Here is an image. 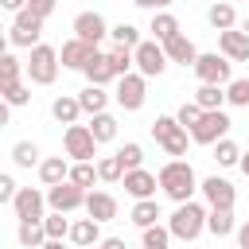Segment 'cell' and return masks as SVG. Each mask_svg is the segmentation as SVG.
I'll return each mask as SVG.
<instances>
[{
    "label": "cell",
    "mask_w": 249,
    "mask_h": 249,
    "mask_svg": "<svg viewBox=\"0 0 249 249\" xmlns=\"http://www.w3.org/2000/svg\"><path fill=\"white\" fill-rule=\"evenodd\" d=\"M160 191L179 206V202H191V195L198 191V179H195V167L187 160H167L160 167Z\"/></svg>",
    "instance_id": "cell-1"
},
{
    "label": "cell",
    "mask_w": 249,
    "mask_h": 249,
    "mask_svg": "<svg viewBox=\"0 0 249 249\" xmlns=\"http://www.w3.org/2000/svg\"><path fill=\"white\" fill-rule=\"evenodd\" d=\"M206 214H210V210H202L195 198H191V202H179V206L171 210V218H167L171 237H179V241H195V237L206 230Z\"/></svg>",
    "instance_id": "cell-2"
},
{
    "label": "cell",
    "mask_w": 249,
    "mask_h": 249,
    "mask_svg": "<svg viewBox=\"0 0 249 249\" xmlns=\"http://www.w3.org/2000/svg\"><path fill=\"white\" fill-rule=\"evenodd\" d=\"M58 66H62L58 51L47 47V43H39V47L31 51V58H27V78H31L35 86H51V82L58 78Z\"/></svg>",
    "instance_id": "cell-3"
},
{
    "label": "cell",
    "mask_w": 249,
    "mask_h": 249,
    "mask_svg": "<svg viewBox=\"0 0 249 249\" xmlns=\"http://www.w3.org/2000/svg\"><path fill=\"white\" fill-rule=\"evenodd\" d=\"M62 148H66V156H70L74 163H93V156H97V136L89 132V124H70V128L62 132Z\"/></svg>",
    "instance_id": "cell-4"
},
{
    "label": "cell",
    "mask_w": 249,
    "mask_h": 249,
    "mask_svg": "<svg viewBox=\"0 0 249 249\" xmlns=\"http://www.w3.org/2000/svg\"><path fill=\"white\" fill-rule=\"evenodd\" d=\"M152 136H156V144L167 152V156H183L187 152V128L175 121V117H156L152 121Z\"/></svg>",
    "instance_id": "cell-5"
},
{
    "label": "cell",
    "mask_w": 249,
    "mask_h": 249,
    "mask_svg": "<svg viewBox=\"0 0 249 249\" xmlns=\"http://www.w3.org/2000/svg\"><path fill=\"white\" fill-rule=\"evenodd\" d=\"M39 35H43V19L27 8V12H19L16 19H12V27H8V43L12 47H27V51H35L39 47Z\"/></svg>",
    "instance_id": "cell-6"
},
{
    "label": "cell",
    "mask_w": 249,
    "mask_h": 249,
    "mask_svg": "<svg viewBox=\"0 0 249 249\" xmlns=\"http://www.w3.org/2000/svg\"><path fill=\"white\" fill-rule=\"evenodd\" d=\"M230 66H233V62H230L226 54L214 51V54H198L195 74H198L202 86H230V82H233V78H230Z\"/></svg>",
    "instance_id": "cell-7"
},
{
    "label": "cell",
    "mask_w": 249,
    "mask_h": 249,
    "mask_svg": "<svg viewBox=\"0 0 249 249\" xmlns=\"http://www.w3.org/2000/svg\"><path fill=\"white\" fill-rule=\"evenodd\" d=\"M117 105L124 109V113H136L140 105H144V97H148V78L144 74H124V78H117Z\"/></svg>",
    "instance_id": "cell-8"
},
{
    "label": "cell",
    "mask_w": 249,
    "mask_h": 249,
    "mask_svg": "<svg viewBox=\"0 0 249 249\" xmlns=\"http://www.w3.org/2000/svg\"><path fill=\"white\" fill-rule=\"evenodd\" d=\"M230 117H226V109H214V113H202V121L191 128V140L195 144H218V140H226V132H230Z\"/></svg>",
    "instance_id": "cell-9"
},
{
    "label": "cell",
    "mask_w": 249,
    "mask_h": 249,
    "mask_svg": "<svg viewBox=\"0 0 249 249\" xmlns=\"http://www.w3.org/2000/svg\"><path fill=\"white\" fill-rule=\"evenodd\" d=\"M163 70H167V51H163V43L144 39V43L136 47V74H144V78H160Z\"/></svg>",
    "instance_id": "cell-10"
},
{
    "label": "cell",
    "mask_w": 249,
    "mask_h": 249,
    "mask_svg": "<svg viewBox=\"0 0 249 249\" xmlns=\"http://www.w3.org/2000/svg\"><path fill=\"white\" fill-rule=\"evenodd\" d=\"M86 195H89V191H82V187H74V183L66 179V183H58V187H47V206H51L54 214H70V210L86 206Z\"/></svg>",
    "instance_id": "cell-11"
},
{
    "label": "cell",
    "mask_w": 249,
    "mask_h": 249,
    "mask_svg": "<svg viewBox=\"0 0 249 249\" xmlns=\"http://www.w3.org/2000/svg\"><path fill=\"white\" fill-rule=\"evenodd\" d=\"M198 191L206 195L210 210H233L237 191H233V183H230V179H222V175H206V179L198 183Z\"/></svg>",
    "instance_id": "cell-12"
},
{
    "label": "cell",
    "mask_w": 249,
    "mask_h": 249,
    "mask_svg": "<svg viewBox=\"0 0 249 249\" xmlns=\"http://www.w3.org/2000/svg\"><path fill=\"white\" fill-rule=\"evenodd\" d=\"M43 206H47V195L35 191V187H19V195H16V202H12V210H16L19 222H43V218H47Z\"/></svg>",
    "instance_id": "cell-13"
},
{
    "label": "cell",
    "mask_w": 249,
    "mask_h": 249,
    "mask_svg": "<svg viewBox=\"0 0 249 249\" xmlns=\"http://www.w3.org/2000/svg\"><path fill=\"white\" fill-rule=\"evenodd\" d=\"M109 31H113V27L105 23V16H101V12H78V16H74V39H86V43H93V47H97Z\"/></svg>",
    "instance_id": "cell-14"
},
{
    "label": "cell",
    "mask_w": 249,
    "mask_h": 249,
    "mask_svg": "<svg viewBox=\"0 0 249 249\" xmlns=\"http://www.w3.org/2000/svg\"><path fill=\"white\" fill-rule=\"evenodd\" d=\"M93 54H97V47L86 43V39H66L62 51H58V58H62L66 70H86V62H89Z\"/></svg>",
    "instance_id": "cell-15"
},
{
    "label": "cell",
    "mask_w": 249,
    "mask_h": 249,
    "mask_svg": "<svg viewBox=\"0 0 249 249\" xmlns=\"http://www.w3.org/2000/svg\"><path fill=\"white\" fill-rule=\"evenodd\" d=\"M124 191L140 202V198H156V187H160V175H152V171H144V167H136V171H124Z\"/></svg>",
    "instance_id": "cell-16"
},
{
    "label": "cell",
    "mask_w": 249,
    "mask_h": 249,
    "mask_svg": "<svg viewBox=\"0 0 249 249\" xmlns=\"http://www.w3.org/2000/svg\"><path fill=\"white\" fill-rule=\"evenodd\" d=\"M218 47L230 62H249V35L245 31H218Z\"/></svg>",
    "instance_id": "cell-17"
},
{
    "label": "cell",
    "mask_w": 249,
    "mask_h": 249,
    "mask_svg": "<svg viewBox=\"0 0 249 249\" xmlns=\"http://www.w3.org/2000/svg\"><path fill=\"white\" fill-rule=\"evenodd\" d=\"M86 214L93 222H109V218H117V198L109 191H89L86 195Z\"/></svg>",
    "instance_id": "cell-18"
},
{
    "label": "cell",
    "mask_w": 249,
    "mask_h": 249,
    "mask_svg": "<svg viewBox=\"0 0 249 249\" xmlns=\"http://www.w3.org/2000/svg\"><path fill=\"white\" fill-rule=\"evenodd\" d=\"M163 51H167V62H179V66H195V62H198V51H195V43H191L183 31H179L175 39H167Z\"/></svg>",
    "instance_id": "cell-19"
},
{
    "label": "cell",
    "mask_w": 249,
    "mask_h": 249,
    "mask_svg": "<svg viewBox=\"0 0 249 249\" xmlns=\"http://www.w3.org/2000/svg\"><path fill=\"white\" fill-rule=\"evenodd\" d=\"M101 222H93V218H78L74 226H70V241L78 245V249H93V245H101V230H97Z\"/></svg>",
    "instance_id": "cell-20"
},
{
    "label": "cell",
    "mask_w": 249,
    "mask_h": 249,
    "mask_svg": "<svg viewBox=\"0 0 249 249\" xmlns=\"http://www.w3.org/2000/svg\"><path fill=\"white\" fill-rule=\"evenodd\" d=\"M86 78H89V86H109L113 78H117V70H113V62H109V54H93L89 62H86V70H82Z\"/></svg>",
    "instance_id": "cell-21"
},
{
    "label": "cell",
    "mask_w": 249,
    "mask_h": 249,
    "mask_svg": "<svg viewBox=\"0 0 249 249\" xmlns=\"http://www.w3.org/2000/svg\"><path fill=\"white\" fill-rule=\"evenodd\" d=\"M39 179H43V187H58V183L70 179V163H66L62 156H47V160L39 163Z\"/></svg>",
    "instance_id": "cell-22"
},
{
    "label": "cell",
    "mask_w": 249,
    "mask_h": 249,
    "mask_svg": "<svg viewBox=\"0 0 249 249\" xmlns=\"http://www.w3.org/2000/svg\"><path fill=\"white\" fill-rule=\"evenodd\" d=\"M206 19H210V27H214V31H233V27H237V12H233V4H230V0L210 4V8H206Z\"/></svg>",
    "instance_id": "cell-23"
},
{
    "label": "cell",
    "mask_w": 249,
    "mask_h": 249,
    "mask_svg": "<svg viewBox=\"0 0 249 249\" xmlns=\"http://www.w3.org/2000/svg\"><path fill=\"white\" fill-rule=\"evenodd\" d=\"M51 117H54L58 124H66V128H70V124H78V117H82V101L62 93V97H54V101H51Z\"/></svg>",
    "instance_id": "cell-24"
},
{
    "label": "cell",
    "mask_w": 249,
    "mask_h": 249,
    "mask_svg": "<svg viewBox=\"0 0 249 249\" xmlns=\"http://www.w3.org/2000/svg\"><path fill=\"white\" fill-rule=\"evenodd\" d=\"M132 226H140V230H152V226H160V202L156 198H140L136 206H132Z\"/></svg>",
    "instance_id": "cell-25"
},
{
    "label": "cell",
    "mask_w": 249,
    "mask_h": 249,
    "mask_svg": "<svg viewBox=\"0 0 249 249\" xmlns=\"http://www.w3.org/2000/svg\"><path fill=\"white\" fill-rule=\"evenodd\" d=\"M148 31H152V39H156V43H167V39H175V35H179V19H175L171 12H156Z\"/></svg>",
    "instance_id": "cell-26"
},
{
    "label": "cell",
    "mask_w": 249,
    "mask_h": 249,
    "mask_svg": "<svg viewBox=\"0 0 249 249\" xmlns=\"http://www.w3.org/2000/svg\"><path fill=\"white\" fill-rule=\"evenodd\" d=\"M78 101H82V113L97 117V113H105V105H109V93H105V86H86V89L78 93Z\"/></svg>",
    "instance_id": "cell-27"
},
{
    "label": "cell",
    "mask_w": 249,
    "mask_h": 249,
    "mask_svg": "<svg viewBox=\"0 0 249 249\" xmlns=\"http://www.w3.org/2000/svg\"><path fill=\"white\" fill-rule=\"evenodd\" d=\"M16 237H19V245H23V249H43V245L51 241V237H47V230H43V222H19Z\"/></svg>",
    "instance_id": "cell-28"
},
{
    "label": "cell",
    "mask_w": 249,
    "mask_h": 249,
    "mask_svg": "<svg viewBox=\"0 0 249 249\" xmlns=\"http://www.w3.org/2000/svg\"><path fill=\"white\" fill-rule=\"evenodd\" d=\"M195 105H198L202 113H214V109L226 105V89H222V86H198V89H195Z\"/></svg>",
    "instance_id": "cell-29"
},
{
    "label": "cell",
    "mask_w": 249,
    "mask_h": 249,
    "mask_svg": "<svg viewBox=\"0 0 249 249\" xmlns=\"http://www.w3.org/2000/svg\"><path fill=\"white\" fill-rule=\"evenodd\" d=\"M206 230H210L214 237H230V233H237L233 210H210V214H206Z\"/></svg>",
    "instance_id": "cell-30"
},
{
    "label": "cell",
    "mask_w": 249,
    "mask_h": 249,
    "mask_svg": "<svg viewBox=\"0 0 249 249\" xmlns=\"http://www.w3.org/2000/svg\"><path fill=\"white\" fill-rule=\"evenodd\" d=\"M89 132L97 136V144H109V140H117V117H113V113H97V117L89 121Z\"/></svg>",
    "instance_id": "cell-31"
},
{
    "label": "cell",
    "mask_w": 249,
    "mask_h": 249,
    "mask_svg": "<svg viewBox=\"0 0 249 249\" xmlns=\"http://www.w3.org/2000/svg\"><path fill=\"white\" fill-rule=\"evenodd\" d=\"M109 62H113L117 78H124V74H132V66H136V51H128V47L113 43V51H109Z\"/></svg>",
    "instance_id": "cell-32"
},
{
    "label": "cell",
    "mask_w": 249,
    "mask_h": 249,
    "mask_svg": "<svg viewBox=\"0 0 249 249\" xmlns=\"http://www.w3.org/2000/svg\"><path fill=\"white\" fill-rule=\"evenodd\" d=\"M12 163H16V167H35V163H43L35 140H19V144H12Z\"/></svg>",
    "instance_id": "cell-33"
},
{
    "label": "cell",
    "mask_w": 249,
    "mask_h": 249,
    "mask_svg": "<svg viewBox=\"0 0 249 249\" xmlns=\"http://www.w3.org/2000/svg\"><path fill=\"white\" fill-rule=\"evenodd\" d=\"M241 156H245V152H241L230 136L214 144V160H218V167H237V163H241Z\"/></svg>",
    "instance_id": "cell-34"
},
{
    "label": "cell",
    "mask_w": 249,
    "mask_h": 249,
    "mask_svg": "<svg viewBox=\"0 0 249 249\" xmlns=\"http://www.w3.org/2000/svg\"><path fill=\"white\" fill-rule=\"evenodd\" d=\"M97 175H101V183H121V179H124L121 156H117V152H113V156H101V160H97Z\"/></svg>",
    "instance_id": "cell-35"
},
{
    "label": "cell",
    "mask_w": 249,
    "mask_h": 249,
    "mask_svg": "<svg viewBox=\"0 0 249 249\" xmlns=\"http://www.w3.org/2000/svg\"><path fill=\"white\" fill-rule=\"evenodd\" d=\"M70 226H74V222H66V214H47V218H43V230H47V237H51V241L70 237Z\"/></svg>",
    "instance_id": "cell-36"
},
{
    "label": "cell",
    "mask_w": 249,
    "mask_h": 249,
    "mask_svg": "<svg viewBox=\"0 0 249 249\" xmlns=\"http://www.w3.org/2000/svg\"><path fill=\"white\" fill-rule=\"evenodd\" d=\"M226 101L237 105V109H249V78H233L226 86Z\"/></svg>",
    "instance_id": "cell-37"
},
{
    "label": "cell",
    "mask_w": 249,
    "mask_h": 249,
    "mask_svg": "<svg viewBox=\"0 0 249 249\" xmlns=\"http://www.w3.org/2000/svg\"><path fill=\"white\" fill-rule=\"evenodd\" d=\"M109 35H113V43H121V47H128V51H136V47L144 43V39H140V31H136L132 23H117Z\"/></svg>",
    "instance_id": "cell-38"
},
{
    "label": "cell",
    "mask_w": 249,
    "mask_h": 249,
    "mask_svg": "<svg viewBox=\"0 0 249 249\" xmlns=\"http://www.w3.org/2000/svg\"><path fill=\"white\" fill-rule=\"evenodd\" d=\"M117 156H121V163H124V171H136V167L144 163V148H140L136 140H128V144H121V148H117Z\"/></svg>",
    "instance_id": "cell-39"
},
{
    "label": "cell",
    "mask_w": 249,
    "mask_h": 249,
    "mask_svg": "<svg viewBox=\"0 0 249 249\" xmlns=\"http://www.w3.org/2000/svg\"><path fill=\"white\" fill-rule=\"evenodd\" d=\"M19 58L16 54H0V86H16L19 82Z\"/></svg>",
    "instance_id": "cell-40"
},
{
    "label": "cell",
    "mask_w": 249,
    "mask_h": 249,
    "mask_svg": "<svg viewBox=\"0 0 249 249\" xmlns=\"http://www.w3.org/2000/svg\"><path fill=\"white\" fill-rule=\"evenodd\" d=\"M93 179H101L93 163H74V167H70V183H74V187L86 191V187H93Z\"/></svg>",
    "instance_id": "cell-41"
},
{
    "label": "cell",
    "mask_w": 249,
    "mask_h": 249,
    "mask_svg": "<svg viewBox=\"0 0 249 249\" xmlns=\"http://www.w3.org/2000/svg\"><path fill=\"white\" fill-rule=\"evenodd\" d=\"M0 93H4V101H8L12 109H19V105L31 101V89H27L23 82H16V86H0Z\"/></svg>",
    "instance_id": "cell-42"
},
{
    "label": "cell",
    "mask_w": 249,
    "mask_h": 249,
    "mask_svg": "<svg viewBox=\"0 0 249 249\" xmlns=\"http://www.w3.org/2000/svg\"><path fill=\"white\" fill-rule=\"evenodd\" d=\"M167 241H171V230H167V226L144 230V249H167Z\"/></svg>",
    "instance_id": "cell-43"
},
{
    "label": "cell",
    "mask_w": 249,
    "mask_h": 249,
    "mask_svg": "<svg viewBox=\"0 0 249 249\" xmlns=\"http://www.w3.org/2000/svg\"><path fill=\"white\" fill-rule=\"evenodd\" d=\"M175 121H179L183 128H195V124L202 121V109H198L195 101H183V105H179V113H175Z\"/></svg>",
    "instance_id": "cell-44"
},
{
    "label": "cell",
    "mask_w": 249,
    "mask_h": 249,
    "mask_svg": "<svg viewBox=\"0 0 249 249\" xmlns=\"http://www.w3.org/2000/svg\"><path fill=\"white\" fill-rule=\"evenodd\" d=\"M16 195H19L16 179L12 175H0V202H16Z\"/></svg>",
    "instance_id": "cell-45"
},
{
    "label": "cell",
    "mask_w": 249,
    "mask_h": 249,
    "mask_svg": "<svg viewBox=\"0 0 249 249\" xmlns=\"http://www.w3.org/2000/svg\"><path fill=\"white\" fill-rule=\"evenodd\" d=\"M27 8H31V12L39 16V19H47V16H51V12L58 8V0H27Z\"/></svg>",
    "instance_id": "cell-46"
},
{
    "label": "cell",
    "mask_w": 249,
    "mask_h": 249,
    "mask_svg": "<svg viewBox=\"0 0 249 249\" xmlns=\"http://www.w3.org/2000/svg\"><path fill=\"white\" fill-rule=\"evenodd\" d=\"M0 8L12 12V16H19V12H27V0H0Z\"/></svg>",
    "instance_id": "cell-47"
},
{
    "label": "cell",
    "mask_w": 249,
    "mask_h": 249,
    "mask_svg": "<svg viewBox=\"0 0 249 249\" xmlns=\"http://www.w3.org/2000/svg\"><path fill=\"white\" fill-rule=\"evenodd\" d=\"M97 249H128V245H124V237H105Z\"/></svg>",
    "instance_id": "cell-48"
},
{
    "label": "cell",
    "mask_w": 249,
    "mask_h": 249,
    "mask_svg": "<svg viewBox=\"0 0 249 249\" xmlns=\"http://www.w3.org/2000/svg\"><path fill=\"white\" fill-rule=\"evenodd\" d=\"M132 4H136V8H152V12H156V8H167L171 0H132Z\"/></svg>",
    "instance_id": "cell-49"
},
{
    "label": "cell",
    "mask_w": 249,
    "mask_h": 249,
    "mask_svg": "<svg viewBox=\"0 0 249 249\" xmlns=\"http://www.w3.org/2000/svg\"><path fill=\"white\" fill-rule=\"evenodd\" d=\"M237 245H241V249H249V222H245V226H237Z\"/></svg>",
    "instance_id": "cell-50"
},
{
    "label": "cell",
    "mask_w": 249,
    "mask_h": 249,
    "mask_svg": "<svg viewBox=\"0 0 249 249\" xmlns=\"http://www.w3.org/2000/svg\"><path fill=\"white\" fill-rule=\"evenodd\" d=\"M237 167H241V171H245V175H249V152H245V156H241V163H237Z\"/></svg>",
    "instance_id": "cell-51"
},
{
    "label": "cell",
    "mask_w": 249,
    "mask_h": 249,
    "mask_svg": "<svg viewBox=\"0 0 249 249\" xmlns=\"http://www.w3.org/2000/svg\"><path fill=\"white\" fill-rule=\"evenodd\" d=\"M43 249H62V241H47V245H43Z\"/></svg>",
    "instance_id": "cell-52"
},
{
    "label": "cell",
    "mask_w": 249,
    "mask_h": 249,
    "mask_svg": "<svg viewBox=\"0 0 249 249\" xmlns=\"http://www.w3.org/2000/svg\"><path fill=\"white\" fill-rule=\"evenodd\" d=\"M241 31H245V35H249V16H245V19H241Z\"/></svg>",
    "instance_id": "cell-53"
}]
</instances>
